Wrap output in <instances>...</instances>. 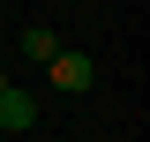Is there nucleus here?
<instances>
[{
	"instance_id": "7ed1b4c3",
	"label": "nucleus",
	"mask_w": 150,
	"mask_h": 142,
	"mask_svg": "<svg viewBox=\"0 0 150 142\" xmlns=\"http://www.w3.org/2000/svg\"><path fill=\"white\" fill-rule=\"evenodd\" d=\"M15 45H23V60H38V67H45V60L60 53V30H45V22H30V30L15 37Z\"/></svg>"
},
{
	"instance_id": "20e7f679",
	"label": "nucleus",
	"mask_w": 150,
	"mask_h": 142,
	"mask_svg": "<svg viewBox=\"0 0 150 142\" xmlns=\"http://www.w3.org/2000/svg\"><path fill=\"white\" fill-rule=\"evenodd\" d=\"M0 90H8V67H0Z\"/></svg>"
},
{
	"instance_id": "f257e3e1",
	"label": "nucleus",
	"mask_w": 150,
	"mask_h": 142,
	"mask_svg": "<svg viewBox=\"0 0 150 142\" xmlns=\"http://www.w3.org/2000/svg\"><path fill=\"white\" fill-rule=\"evenodd\" d=\"M45 82H53V90H68V97H83V90L98 82V60H90V53H75V45H60V53L45 60Z\"/></svg>"
},
{
	"instance_id": "f03ea898",
	"label": "nucleus",
	"mask_w": 150,
	"mask_h": 142,
	"mask_svg": "<svg viewBox=\"0 0 150 142\" xmlns=\"http://www.w3.org/2000/svg\"><path fill=\"white\" fill-rule=\"evenodd\" d=\"M30 127H38V97L8 82L0 90V135H30Z\"/></svg>"
}]
</instances>
